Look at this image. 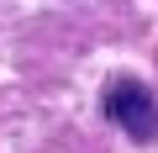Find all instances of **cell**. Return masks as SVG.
I'll return each instance as SVG.
<instances>
[{"label":"cell","instance_id":"6da1fadb","mask_svg":"<svg viewBox=\"0 0 158 153\" xmlns=\"http://www.w3.org/2000/svg\"><path fill=\"white\" fill-rule=\"evenodd\" d=\"M106 111H111V121H116L127 137H137V142H148V137L158 132V100H153V90L137 85V79H111V85H106Z\"/></svg>","mask_w":158,"mask_h":153}]
</instances>
